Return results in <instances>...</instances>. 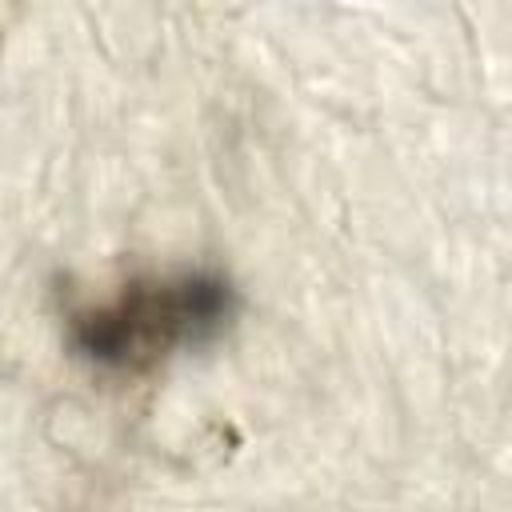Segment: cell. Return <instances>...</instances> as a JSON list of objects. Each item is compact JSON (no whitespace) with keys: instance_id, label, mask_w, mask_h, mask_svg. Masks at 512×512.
Wrapping results in <instances>:
<instances>
[{"instance_id":"cell-1","label":"cell","mask_w":512,"mask_h":512,"mask_svg":"<svg viewBox=\"0 0 512 512\" xmlns=\"http://www.w3.org/2000/svg\"><path fill=\"white\" fill-rule=\"evenodd\" d=\"M236 316V288L220 272L140 276L116 296L76 308L68 320L72 348L96 368L148 372L176 348H196L228 328Z\"/></svg>"}]
</instances>
